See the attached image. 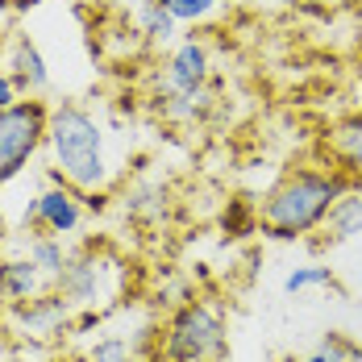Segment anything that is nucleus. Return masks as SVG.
<instances>
[{
    "label": "nucleus",
    "instance_id": "obj_1",
    "mask_svg": "<svg viewBox=\"0 0 362 362\" xmlns=\"http://www.w3.org/2000/svg\"><path fill=\"white\" fill-rule=\"evenodd\" d=\"M109 142H112V134L96 109H88L79 100H63V105L50 109L46 163H50V175L71 183L75 192H83V196L109 192L112 180L121 175Z\"/></svg>",
    "mask_w": 362,
    "mask_h": 362
},
{
    "label": "nucleus",
    "instance_id": "obj_2",
    "mask_svg": "<svg viewBox=\"0 0 362 362\" xmlns=\"http://www.w3.org/2000/svg\"><path fill=\"white\" fill-rule=\"evenodd\" d=\"M346 192H350V183L337 171H329L325 163L321 167H288L258 204V229L271 242H300L325 225L329 209Z\"/></svg>",
    "mask_w": 362,
    "mask_h": 362
},
{
    "label": "nucleus",
    "instance_id": "obj_3",
    "mask_svg": "<svg viewBox=\"0 0 362 362\" xmlns=\"http://www.w3.org/2000/svg\"><path fill=\"white\" fill-rule=\"evenodd\" d=\"M163 362H225L229 358V321L217 300H183L171 308L158 333Z\"/></svg>",
    "mask_w": 362,
    "mask_h": 362
},
{
    "label": "nucleus",
    "instance_id": "obj_4",
    "mask_svg": "<svg viewBox=\"0 0 362 362\" xmlns=\"http://www.w3.org/2000/svg\"><path fill=\"white\" fill-rule=\"evenodd\" d=\"M54 288L63 291V300L75 313H100L125 288V262L109 246L75 250L67 258V267H63V275L54 279Z\"/></svg>",
    "mask_w": 362,
    "mask_h": 362
},
{
    "label": "nucleus",
    "instance_id": "obj_5",
    "mask_svg": "<svg viewBox=\"0 0 362 362\" xmlns=\"http://www.w3.org/2000/svg\"><path fill=\"white\" fill-rule=\"evenodd\" d=\"M46 125L50 109L37 96H21L17 105L0 109V187H8L46 150Z\"/></svg>",
    "mask_w": 362,
    "mask_h": 362
},
{
    "label": "nucleus",
    "instance_id": "obj_6",
    "mask_svg": "<svg viewBox=\"0 0 362 362\" xmlns=\"http://www.w3.org/2000/svg\"><path fill=\"white\" fill-rule=\"evenodd\" d=\"M83 217H88L83 192H75L71 183H63V180L46 183L34 200H30V209H25L30 233H54V238L79 233V229H83Z\"/></svg>",
    "mask_w": 362,
    "mask_h": 362
},
{
    "label": "nucleus",
    "instance_id": "obj_7",
    "mask_svg": "<svg viewBox=\"0 0 362 362\" xmlns=\"http://www.w3.org/2000/svg\"><path fill=\"white\" fill-rule=\"evenodd\" d=\"M317 154L350 187H362V109L333 117L317 138Z\"/></svg>",
    "mask_w": 362,
    "mask_h": 362
},
{
    "label": "nucleus",
    "instance_id": "obj_8",
    "mask_svg": "<svg viewBox=\"0 0 362 362\" xmlns=\"http://www.w3.org/2000/svg\"><path fill=\"white\" fill-rule=\"evenodd\" d=\"M0 67L13 75L17 92L21 96H42L50 88V67H46V54L25 30H13L4 37V50H0Z\"/></svg>",
    "mask_w": 362,
    "mask_h": 362
},
{
    "label": "nucleus",
    "instance_id": "obj_9",
    "mask_svg": "<svg viewBox=\"0 0 362 362\" xmlns=\"http://www.w3.org/2000/svg\"><path fill=\"white\" fill-rule=\"evenodd\" d=\"M75 321V308L63 300V291L50 288L34 296V300H21V304H13V325L17 333H25V337H59V333H67Z\"/></svg>",
    "mask_w": 362,
    "mask_h": 362
},
{
    "label": "nucleus",
    "instance_id": "obj_10",
    "mask_svg": "<svg viewBox=\"0 0 362 362\" xmlns=\"http://www.w3.org/2000/svg\"><path fill=\"white\" fill-rule=\"evenodd\" d=\"M54 284L37 271V262L30 254H13V258H0V300L13 308L21 300H34L42 291H50Z\"/></svg>",
    "mask_w": 362,
    "mask_h": 362
},
{
    "label": "nucleus",
    "instance_id": "obj_11",
    "mask_svg": "<svg viewBox=\"0 0 362 362\" xmlns=\"http://www.w3.org/2000/svg\"><path fill=\"white\" fill-rule=\"evenodd\" d=\"M325 238L329 242H350V238H362V187H350L346 196H337V204L329 209L325 217Z\"/></svg>",
    "mask_w": 362,
    "mask_h": 362
},
{
    "label": "nucleus",
    "instance_id": "obj_12",
    "mask_svg": "<svg viewBox=\"0 0 362 362\" xmlns=\"http://www.w3.org/2000/svg\"><path fill=\"white\" fill-rule=\"evenodd\" d=\"M167 209H171V200H167L163 183H138L125 196V217L138 221V225H158V221L167 217Z\"/></svg>",
    "mask_w": 362,
    "mask_h": 362
},
{
    "label": "nucleus",
    "instance_id": "obj_13",
    "mask_svg": "<svg viewBox=\"0 0 362 362\" xmlns=\"http://www.w3.org/2000/svg\"><path fill=\"white\" fill-rule=\"evenodd\" d=\"M25 254L37 262V271L54 284L59 275H63V267H67V258H71V250L63 246V238H54V233H30L25 238Z\"/></svg>",
    "mask_w": 362,
    "mask_h": 362
},
{
    "label": "nucleus",
    "instance_id": "obj_14",
    "mask_svg": "<svg viewBox=\"0 0 362 362\" xmlns=\"http://www.w3.org/2000/svg\"><path fill=\"white\" fill-rule=\"evenodd\" d=\"M138 30H142V42H150V46H167V42L175 37V30H180V21H175L158 0H146L142 8H138Z\"/></svg>",
    "mask_w": 362,
    "mask_h": 362
},
{
    "label": "nucleus",
    "instance_id": "obj_15",
    "mask_svg": "<svg viewBox=\"0 0 362 362\" xmlns=\"http://www.w3.org/2000/svg\"><path fill=\"white\" fill-rule=\"evenodd\" d=\"M83 362H138V354H134L129 337H121V333H100V337L88 346V358Z\"/></svg>",
    "mask_w": 362,
    "mask_h": 362
},
{
    "label": "nucleus",
    "instance_id": "obj_16",
    "mask_svg": "<svg viewBox=\"0 0 362 362\" xmlns=\"http://www.w3.org/2000/svg\"><path fill=\"white\" fill-rule=\"evenodd\" d=\"M221 225H225V233L229 238H246V233H254L258 229V204H250V200H229V209H225V217H221Z\"/></svg>",
    "mask_w": 362,
    "mask_h": 362
},
{
    "label": "nucleus",
    "instance_id": "obj_17",
    "mask_svg": "<svg viewBox=\"0 0 362 362\" xmlns=\"http://www.w3.org/2000/svg\"><path fill=\"white\" fill-rule=\"evenodd\" d=\"M308 288H337L333 267H296L288 279H284V291L288 296H300V291H308Z\"/></svg>",
    "mask_w": 362,
    "mask_h": 362
},
{
    "label": "nucleus",
    "instance_id": "obj_18",
    "mask_svg": "<svg viewBox=\"0 0 362 362\" xmlns=\"http://www.w3.org/2000/svg\"><path fill=\"white\" fill-rule=\"evenodd\" d=\"M158 4H163L180 25H183V21H187V25H196V21H204V17H213V13H217L221 0H158Z\"/></svg>",
    "mask_w": 362,
    "mask_h": 362
},
{
    "label": "nucleus",
    "instance_id": "obj_19",
    "mask_svg": "<svg viewBox=\"0 0 362 362\" xmlns=\"http://www.w3.org/2000/svg\"><path fill=\"white\" fill-rule=\"evenodd\" d=\"M321 350H325L329 358H337V362H354V358H362V346L354 341V337L337 333V329H329L325 337H321Z\"/></svg>",
    "mask_w": 362,
    "mask_h": 362
},
{
    "label": "nucleus",
    "instance_id": "obj_20",
    "mask_svg": "<svg viewBox=\"0 0 362 362\" xmlns=\"http://www.w3.org/2000/svg\"><path fill=\"white\" fill-rule=\"evenodd\" d=\"M21 100V92H17V83H13V75L0 67V109H8V105H17Z\"/></svg>",
    "mask_w": 362,
    "mask_h": 362
},
{
    "label": "nucleus",
    "instance_id": "obj_21",
    "mask_svg": "<svg viewBox=\"0 0 362 362\" xmlns=\"http://www.w3.org/2000/svg\"><path fill=\"white\" fill-rule=\"evenodd\" d=\"M34 4H42V0H0V13H25Z\"/></svg>",
    "mask_w": 362,
    "mask_h": 362
},
{
    "label": "nucleus",
    "instance_id": "obj_22",
    "mask_svg": "<svg viewBox=\"0 0 362 362\" xmlns=\"http://www.w3.org/2000/svg\"><path fill=\"white\" fill-rule=\"evenodd\" d=\"M304 362H337V358H329L325 350H321V346H317V350H313V354H308V358H304Z\"/></svg>",
    "mask_w": 362,
    "mask_h": 362
},
{
    "label": "nucleus",
    "instance_id": "obj_23",
    "mask_svg": "<svg viewBox=\"0 0 362 362\" xmlns=\"http://www.w3.org/2000/svg\"><path fill=\"white\" fill-rule=\"evenodd\" d=\"M50 362H83V358H71V354H63V358H50Z\"/></svg>",
    "mask_w": 362,
    "mask_h": 362
},
{
    "label": "nucleus",
    "instance_id": "obj_24",
    "mask_svg": "<svg viewBox=\"0 0 362 362\" xmlns=\"http://www.w3.org/2000/svg\"><path fill=\"white\" fill-rule=\"evenodd\" d=\"M0 50H4V34H0Z\"/></svg>",
    "mask_w": 362,
    "mask_h": 362
},
{
    "label": "nucleus",
    "instance_id": "obj_25",
    "mask_svg": "<svg viewBox=\"0 0 362 362\" xmlns=\"http://www.w3.org/2000/svg\"><path fill=\"white\" fill-rule=\"evenodd\" d=\"M0 246H4V233H0Z\"/></svg>",
    "mask_w": 362,
    "mask_h": 362
},
{
    "label": "nucleus",
    "instance_id": "obj_26",
    "mask_svg": "<svg viewBox=\"0 0 362 362\" xmlns=\"http://www.w3.org/2000/svg\"><path fill=\"white\" fill-rule=\"evenodd\" d=\"M358 92H362V83H358Z\"/></svg>",
    "mask_w": 362,
    "mask_h": 362
},
{
    "label": "nucleus",
    "instance_id": "obj_27",
    "mask_svg": "<svg viewBox=\"0 0 362 362\" xmlns=\"http://www.w3.org/2000/svg\"><path fill=\"white\" fill-rule=\"evenodd\" d=\"M354 362H362V358H354Z\"/></svg>",
    "mask_w": 362,
    "mask_h": 362
}]
</instances>
